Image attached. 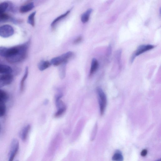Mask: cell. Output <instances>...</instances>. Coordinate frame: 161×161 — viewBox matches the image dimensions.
I'll use <instances>...</instances> for the list:
<instances>
[{"mask_svg": "<svg viewBox=\"0 0 161 161\" xmlns=\"http://www.w3.org/2000/svg\"><path fill=\"white\" fill-rule=\"evenodd\" d=\"M70 11L69 10L67 12L65 13L64 14L58 17V18H56L55 19H54L53 22L51 24V26L52 27H54L56 24V23L60 21V20L65 18L70 13Z\"/></svg>", "mask_w": 161, "mask_h": 161, "instance_id": "15", "label": "cell"}, {"mask_svg": "<svg viewBox=\"0 0 161 161\" xmlns=\"http://www.w3.org/2000/svg\"><path fill=\"white\" fill-rule=\"evenodd\" d=\"M62 65L60 70V77L61 79L64 78L66 75V64Z\"/></svg>", "mask_w": 161, "mask_h": 161, "instance_id": "22", "label": "cell"}, {"mask_svg": "<svg viewBox=\"0 0 161 161\" xmlns=\"http://www.w3.org/2000/svg\"><path fill=\"white\" fill-rule=\"evenodd\" d=\"M12 70V68L6 65L0 64V74H11Z\"/></svg>", "mask_w": 161, "mask_h": 161, "instance_id": "12", "label": "cell"}, {"mask_svg": "<svg viewBox=\"0 0 161 161\" xmlns=\"http://www.w3.org/2000/svg\"><path fill=\"white\" fill-rule=\"evenodd\" d=\"M9 18V16L4 13L0 14V22H2L7 20Z\"/></svg>", "mask_w": 161, "mask_h": 161, "instance_id": "23", "label": "cell"}, {"mask_svg": "<svg viewBox=\"0 0 161 161\" xmlns=\"http://www.w3.org/2000/svg\"><path fill=\"white\" fill-rule=\"evenodd\" d=\"M92 11V9H89L82 15L81 17V20L82 22L85 23L88 21Z\"/></svg>", "mask_w": 161, "mask_h": 161, "instance_id": "10", "label": "cell"}, {"mask_svg": "<svg viewBox=\"0 0 161 161\" xmlns=\"http://www.w3.org/2000/svg\"><path fill=\"white\" fill-rule=\"evenodd\" d=\"M156 161H161V160L160 159V160H156Z\"/></svg>", "mask_w": 161, "mask_h": 161, "instance_id": "27", "label": "cell"}, {"mask_svg": "<svg viewBox=\"0 0 161 161\" xmlns=\"http://www.w3.org/2000/svg\"><path fill=\"white\" fill-rule=\"evenodd\" d=\"M14 31L13 27L9 25L0 27V36L3 38H7L13 35Z\"/></svg>", "mask_w": 161, "mask_h": 161, "instance_id": "6", "label": "cell"}, {"mask_svg": "<svg viewBox=\"0 0 161 161\" xmlns=\"http://www.w3.org/2000/svg\"><path fill=\"white\" fill-rule=\"evenodd\" d=\"M51 64L48 61H41L38 65L39 70L43 71L48 68L51 65Z\"/></svg>", "mask_w": 161, "mask_h": 161, "instance_id": "13", "label": "cell"}, {"mask_svg": "<svg viewBox=\"0 0 161 161\" xmlns=\"http://www.w3.org/2000/svg\"><path fill=\"white\" fill-rule=\"evenodd\" d=\"M74 56V53L71 51H69L62 55L55 57L51 60V64L55 66L60 65L61 64H66L68 60L71 59Z\"/></svg>", "mask_w": 161, "mask_h": 161, "instance_id": "2", "label": "cell"}, {"mask_svg": "<svg viewBox=\"0 0 161 161\" xmlns=\"http://www.w3.org/2000/svg\"><path fill=\"white\" fill-rule=\"evenodd\" d=\"M147 154V151L146 149H144L142 151L141 155L143 157L145 156Z\"/></svg>", "mask_w": 161, "mask_h": 161, "instance_id": "25", "label": "cell"}, {"mask_svg": "<svg viewBox=\"0 0 161 161\" xmlns=\"http://www.w3.org/2000/svg\"><path fill=\"white\" fill-rule=\"evenodd\" d=\"M66 110V106L58 108L57 111L54 115V117L58 118L62 115Z\"/></svg>", "mask_w": 161, "mask_h": 161, "instance_id": "19", "label": "cell"}, {"mask_svg": "<svg viewBox=\"0 0 161 161\" xmlns=\"http://www.w3.org/2000/svg\"><path fill=\"white\" fill-rule=\"evenodd\" d=\"M9 4L7 2H3L0 4V14L4 13L9 7Z\"/></svg>", "mask_w": 161, "mask_h": 161, "instance_id": "21", "label": "cell"}, {"mask_svg": "<svg viewBox=\"0 0 161 161\" xmlns=\"http://www.w3.org/2000/svg\"></svg>", "mask_w": 161, "mask_h": 161, "instance_id": "29", "label": "cell"}, {"mask_svg": "<svg viewBox=\"0 0 161 161\" xmlns=\"http://www.w3.org/2000/svg\"><path fill=\"white\" fill-rule=\"evenodd\" d=\"M19 148V143L18 140L14 139L12 142L9 154L8 161H13L18 153Z\"/></svg>", "mask_w": 161, "mask_h": 161, "instance_id": "4", "label": "cell"}, {"mask_svg": "<svg viewBox=\"0 0 161 161\" xmlns=\"http://www.w3.org/2000/svg\"><path fill=\"white\" fill-rule=\"evenodd\" d=\"M8 95L6 92L0 90V101L5 103L8 100Z\"/></svg>", "mask_w": 161, "mask_h": 161, "instance_id": "18", "label": "cell"}, {"mask_svg": "<svg viewBox=\"0 0 161 161\" xmlns=\"http://www.w3.org/2000/svg\"><path fill=\"white\" fill-rule=\"evenodd\" d=\"M6 109L5 103L0 101V117L5 115Z\"/></svg>", "mask_w": 161, "mask_h": 161, "instance_id": "20", "label": "cell"}, {"mask_svg": "<svg viewBox=\"0 0 161 161\" xmlns=\"http://www.w3.org/2000/svg\"><path fill=\"white\" fill-rule=\"evenodd\" d=\"M29 46V43L27 42L9 48L3 47L0 50V54L2 57H5L10 63L18 62L25 59Z\"/></svg>", "mask_w": 161, "mask_h": 161, "instance_id": "1", "label": "cell"}, {"mask_svg": "<svg viewBox=\"0 0 161 161\" xmlns=\"http://www.w3.org/2000/svg\"><path fill=\"white\" fill-rule=\"evenodd\" d=\"M1 125H0V132H1Z\"/></svg>", "mask_w": 161, "mask_h": 161, "instance_id": "28", "label": "cell"}, {"mask_svg": "<svg viewBox=\"0 0 161 161\" xmlns=\"http://www.w3.org/2000/svg\"><path fill=\"white\" fill-rule=\"evenodd\" d=\"M98 95L99 107L101 115H103L105 113L107 103V99L104 92L100 88L97 89Z\"/></svg>", "mask_w": 161, "mask_h": 161, "instance_id": "3", "label": "cell"}, {"mask_svg": "<svg viewBox=\"0 0 161 161\" xmlns=\"http://www.w3.org/2000/svg\"><path fill=\"white\" fill-rule=\"evenodd\" d=\"M155 47V46L151 45V44L140 46L132 55L131 59V62L132 63L135 57L137 56L146 52L147 51L153 49Z\"/></svg>", "mask_w": 161, "mask_h": 161, "instance_id": "5", "label": "cell"}, {"mask_svg": "<svg viewBox=\"0 0 161 161\" xmlns=\"http://www.w3.org/2000/svg\"><path fill=\"white\" fill-rule=\"evenodd\" d=\"M99 65V64L98 60L95 58H93L92 61L90 73V76H92L96 71L98 69Z\"/></svg>", "mask_w": 161, "mask_h": 161, "instance_id": "9", "label": "cell"}, {"mask_svg": "<svg viewBox=\"0 0 161 161\" xmlns=\"http://www.w3.org/2000/svg\"><path fill=\"white\" fill-rule=\"evenodd\" d=\"M31 128V126L28 125L24 127L20 133V137L22 141H25L28 137Z\"/></svg>", "mask_w": 161, "mask_h": 161, "instance_id": "8", "label": "cell"}, {"mask_svg": "<svg viewBox=\"0 0 161 161\" xmlns=\"http://www.w3.org/2000/svg\"><path fill=\"white\" fill-rule=\"evenodd\" d=\"M111 51V46H109L108 47V55L109 56L110 54Z\"/></svg>", "mask_w": 161, "mask_h": 161, "instance_id": "26", "label": "cell"}, {"mask_svg": "<svg viewBox=\"0 0 161 161\" xmlns=\"http://www.w3.org/2000/svg\"><path fill=\"white\" fill-rule=\"evenodd\" d=\"M112 160L113 161H123V156L120 151H116L112 158Z\"/></svg>", "mask_w": 161, "mask_h": 161, "instance_id": "16", "label": "cell"}, {"mask_svg": "<svg viewBox=\"0 0 161 161\" xmlns=\"http://www.w3.org/2000/svg\"><path fill=\"white\" fill-rule=\"evenodd\" d=\"M35 7L34 3L31 2L25 5L22 6L20 8V11L22 13L28 12L32 10Z\"/></svg>", "mask_w": 161, "mask_h": 161, "instance_id": "11", "label": "cell"}, {"mask_svg": "<svg viewBox=\"0 0 161 161\" xmlns=\"http://www.w3.org/2000/svg\"><path fill=\"white\" fill-rule=\"evenodd\" d=\"M29 73V71L28 67H26L25 68L24 74V76L22 79L21 82H20V91H22L23 90L25 82L27 77H28Z\"/></svg>", "mask_w": 161, "mask_h": 161, "instance_id": "14", "label": "cell"}, {"mask_svg": "<svg viewBox=\"0 0 161 161\" xmlns=\"http://www.w3.org/2000/svg\"><path fill=\"white\" fill-rule=\"evenodd\" d=\"M82 39L83 37L81 36H79L74 41L73 43L75 44H78L81 42Z\"/></svg>", "mask_w": 161, "mask_h": 161, "instance_id": "24", "label": "cell"}, {"mask_svg": "<svg viewBox=\"0 0 161 161\" xmlns=\"http://www.w3.org/2000/svg\"><path fill=\"white\" fill-rule=\"evenodd\" d=\"M36 13V12L35 11L31 14L29 16L27 20V22L33 26H35V17Z\"/></svg>", "mask_w": 161, "mask_h": 161, "instance_id": "17", "label": "cell"}, {"mask_svg": "<svg viewBox=\"0 0 161 161\" xmlns=\"http://www.w3.org/2000/svg\"><path fill=\"white\" fill-rule=\"evenodd\" d=\"M13 79V77L11 74L0 75V88L4 87L11 84Z\"/></svg>", "mask_w": 161, "mask_h": 161, "instance_id": "7", "label": "cell"}]
</instances>
